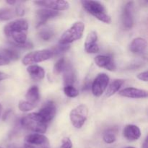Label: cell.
<instances>
[{
	"label": "cell",
	"mask_w": 148,
	"mask_h": 148,
	"mask_svg": "<svg viewBox=\"0 0 148 148\" xmlns=\"http://www.w3.org/2000/svg\"><path fill=\"white\" fill-rule=\"evenodd\" d=\"M28 23L23 18L17 19L7 23L4 27V33L14 46L26 43Z\"/></svg>",
	"instance_id": "obj_1"
},
{
	"label": "cell",
	"mask_w": 148,
	"mask_h": 148,
	"mask_svg": "<svg viewBox=\"0 0 148 148\" xmlns=\"http://www.w3.org/2000/svg\"><path fill=\"white\" fill-rule=\"evenodd\" d=\"M15 12H16V14H17V15L20 16V17L23 16V14H25L24 8H23V7L20 5H19L18 7H16Z\"/></svg>",
	"instance_id": "obj_32"
},
{
	"label": "cell",
	"mask_w": 148,
	"mask_h": 148,
	"mask_svg": "<svg viewBox=\"0 0 148 148\" xmlns=\"http://www.w3.org/2000/svg\"><path fill=\"white\" fill-rule=\"evenodd\" d=\"M25 148H49V147H46V146H36L32 145L25 144Z\"/></svg>",
	"instance_id": "obj_34"
},
{
	"label": "cell",
	"mask_w": 148,
	"mask_h": 148,
	"mask_svg": "<svg viewBox=\"0 0 148 148\" xmlns=\"http://www.w3.org/2000/svg\"><path fill=\"white\" fill-rule=\"evenodd\" d=\"M84 30V23L80 21L76 22L69 29L64 32L59 39V44L69 45L75 40H79L83 35Z\"/></svg>",
	"instance_id": "obj_4"
},
{
	"label": "cell",
	"mask_w": 148,
	"mask_h": 148,
	"mask_svg": "<svg viewBox=\"0 0 148 148\" xmlns=\"http://www.w3.org/2000/svg\"><path fill=\"white\" fill-rule=\"evenodd\" d=\"M66 61L64 58H61L60 59L57 61V62L55 63L54 66H53V71L56 74H60L61 72H62L64 69L65 66H66Z\"/></svg>",
	"instance_id": "obj_28"
},
{
	"label": "cell",
	"mask_w": 148,
	"mask_h": 148,
	"mask_svg": "<svg viewBox=\"0 0 148 148\" xmlns=\"http://www.w3.org/2000/svg\"><path fill=\"white\" fill-rule=\"evenodd\" d=\"M17 15L15 10L9 8L0 9V21H5L12 19L14 16Z\"/></svg>",
	"instance_id": "obj_23"
},
{
	"label": "cell",
	"mask_w": 148,
	"mask_h": 148,
	"mask_svg": "<svg viewBox=\"0 0 148 148\" xmlns=\"http://www.w3.org/2000/svg\"><path fill=\"white\" fill-rule=\"evenodd\" d=\"M109 82V77L105 73H101L95 78L91 85L92 92L95 96L100 97L106 90Z\"/></svg>",
	"instance_id": "obj_7"
},
{
	"label": "cell",
	"mask_w": 148,
	"mask_h": 148,
	"mask_svg": "<svg viewBox=\"0 0 148 148\" xmlns=\"http://www.w3.org/2000/svg\"><path fill=\"white\" fill-rule=\"evenodd\" d=\"M119 95L130 98H145L147 97V91L135 88H127L119 92Z\"/></svg>",
	"instance_id": "obj_14"
},
{
	"label": "cell",
	"mask_w": 148,
	"mask_h": 148,
	"mask_svg": "<svg viewBox=\"0 0 148 148\" xmlns=\"http://www.w3.org/2000/svg\"><path fill=\"white\" fill-rule=\"evenodd\" d=\"M142 148H148L147 145V137H146L144 143H143V146H142Z\"/></svg>",
	"instance_id": "obj_36"
},
{
	"label": "cell",
	"mask_w": 148,
	"mask_h": 148,
	"mask_svg": "<svg viewBox=\"0 0 148 148\" xmlns=\"http://www.w3.org/2000/svg\"><path fill=\"white\" fill-rule=\"evenodd\" d=\"M60 148H72V143L71 140L68 137L64 138L62 140V145H61Z\"/></svg>",
	"instance_id": "obj_30"
},
{
	"label": "cell",
	"mask_w": 148,
	"mask_h": 148,
	"mask_svg": "<svg viewBox=\"0 0 148 148\" xmlns=\"http://www.w3.org/2000/svg\"><path fill=\"white\" fill-rule=\"evenodd\" d=\"M21 125L25 129L32 132L42 134L45 133L47 130V124L41 119L37 113L27 114L21 119Z\"/></svg>",
	"instance_id": "obj_3"
},
{
	"label": "cell",
	"mask_w": 148,
	"mask_h": 148,
	"mask_svg": "<svg viewBox=\"0 0 148 148\" xmlns=\"http://www.w3.org/2000/svg\"><path fill=\"white\" fill-rule=\"evenodd\" d=\"M58 15H59V12L57 11H53L49 9H40L36 12V27H38L43 25L48 20Z\"/></svg>",
	"instance_id": "obj_11"
},
{
	"label": "cell",
	"mask_w": 148,
	"mask_h": 148,
	"mask_svg": "<svg viewBox=\"0 0 148 148\" xmlns=\"http://www.w3.org/2000/svg\"><path fill=\"white\" fill-rule=\"evenodd\" d=\"M123 135L129 141L137 140L141 136V131L137 126L129 124L124 127Z\"/></svg>",
	"instance_id": "obj_17"
},
{
	"label": "cell",
	"mask_w": 148,
	"mask_h": 148,
	"mask_svg": "<svg viewBox=\"0 0 148 148\" xmlns=\"http://www.w3.org/2000/svg\"><path fill=\"white\" fill-rule=\"evenodd\" d=\"M64 81L65 86L66 85H73L76 81V73L73 66L70 63H66L63 72Z\"/></svg>",
	"instance_id": "obj_18"
},
{
	"label": "cell",
	"mask_w": 148,
	"mask_h": 148,
	"mask_svg": "<svg viewBox=\"0 0 148 148\" xmlns=\"http://www.w3.org/2000/svg\"><path fill=\"white\" fill-rule=\"evenodd\" d=\"M1 111H2V106H1V104H0V116H1Z\"/></svg>",
	"instance_id": "obj_38"
},
{
	"label": "cell",
	"mask_w": 148,
	"mask_h": 148,
	"mask_svg": "<svg viewBox=\"0 0 148 148\" xmlns=\"http://www.w3.org/2000/svg\"><path fill=\"white\" fill-rule=\"evenodd\" d=\"M134 5L133 1H129L124 5L122 11V24L126 30H130L134 25Z\"/></svg>",
	"instance_id": "obj_8"
},
{
	"label": "cell",
	"mask_w": 148,
	"mask_h": 148,
	"mask_svg": "<svg viewBox=\"0 0 148 148\" xmlns=\"http://www.w3.org/2000/svg\"><path fill=\"white\" fill-rule=\"evenodd\" d=\"M0 55L4 56L9 61L17 60L20 57L19 53L16 50L12 49H3L0 50Z\"/></svg>",
	"instance_id": "obj_22"
},
{
	"label": "cell",
	"mask_w": 148,
	"mask_h": 148,
	"mask_svg": "<svg viewBox=\"0 0 148 148\" xmlns=\"http://www.w3.org/2000/svg\"><path fill=\"white\" fill-rule=\"evenodd\" d=\"M56 113V107L54 102L51 101H47L40 108L38 112L37 113L39 116L45 123H49L54 118Z\"/></svg>",
	"instance_id": "obj_9"
},
{
	"label": "cell",
	"mask_w": 148,
	"mask_h": 148,
	"mask_svg": "<svg viewBox=\"0 0 148 148\" xmlns=\"http://www.w3.org/2000/svg\"><path fill=\"white\" fill-rule=\"evenodd\" d=\"M26 100L27 102L31 103L33 104H37V102L39 101L40 95H39V89L37 86L33 85L31 86L27 91L25 95Z\"/></svg>",
	"instance_id": "obj_20"
},
{
	"label": "cell",
	"mask_w": 148,
	"mask_h": 148,
	"mask_svg": "<svg viewBox=\"0 0 148 148\" xmlns=\"http://www.w3.org/2000/svg\"><path fill=\"white\" fill-rule=\"evenodd\" d=\"M83 8L89 14L95 17L100 21L103 22L106 24L111 23V18L108 13L106 12V9L103 4L98 1H81Z\"/></svg>",
	"instance_id": "obj_2"
},
{
	"label": "cell",
	"mask_w": 148,
	"mask_h": 148,
	"mask_svg": "<svg viewBox=\"0 0 148 148\" xmlns=\"http://www.w3.org/2000/svg\"><path fill=\"white\" fill-rule=\"evenodd\" d=\"M9 78V75L7 74L4 73V72H0V81L4 80V79Z\"/></svg>",
	"instance_id": "obj_35"
},
{
	"label": "cell",
	"mask_w": 148,
	"mask_h": 148,
	"mask_svg": "<svg viewBox=\"0 0 148 148\" xmlns=\"http://www.w3.org/2000/svg\"><path fill=\"white\" fill-rule=\"evenodd\" d=\"M124 83V80L122 79H116L110 83L106 90V96L111 97L113 95L118 92L123 84Z\"/></svg>",
	"instance_id": "obj_21"
},
{
	"label": "cell",
	"mask_w": 148,
	"mask_h": 148,
	"mask_svg": "<svg viewBox=\"0 0 148 148\" xmlns=\"http://www.w3.org/2000/svg\"><path fill=\"white\" fill-rule=\"evenodd\" d=\"M98 40V35L95 31H92L88 33L86 39H85L84 46L85 50L88 53H95L99 52V46L97 44Z\"/></svg>",
	"instance_id": "obj_12"
},
{
	"label": "cell",
	"mask_w": 148,
	"mask_h": 148,
	"mask_svg": "<svg viewBox=\"0 0 148 148\" xmlns=\"http://www.w3.org/2000/svg\"><path fill=\"white\" fill-rule=\"evenodd\" d=\"M27 71L30 77L35 80H40L45 77L44 69L38 65H30L27 68Z\"/></svg>",
	"instance_id": "obj_19"
},
{
	"label": "cell",
	"mask_w": 148,
	"mask_h": 148,
	"mask_svg": "<svg viewBox=\"0 0 148 148\" xmlns=\"http://www.w3.org/2000/svg\"><path fill=\"white\" fill-rule=\"evenodd\" d=\"M116 140V133L114 130H109L106 132L103 135V141L107 144H111L114 143Z\"/></svg>",
	"instance_id": "obj_25"
},
{
	"label": "cell",
	"mask_w": 148,
	"mask_h": 148,
	"mask_svg": "<svg viewBox=\"0 0 148 148\" xmlns=\"http://www.w3.org/2000/svg\"><path fill=\"white\" fill-rule=\"evenodd\" d=\"M10 61L4 58V56L0 55V66H4V65H7L10 64Z\"/></svg>",
	"instance_id": "obj_33"
},
{
	"label": "cell",
	"mask_w": 148,
	"mask_h": 148,
	"mask_svg": "<svg viewBox=\"0 0 148 148\" xmlns=\"http://www.w3.org/2000/svg\"><path fill=\"white\" fill-rule=\"evenodd\" d=\"M95 63L99 67L106 68L108 71H114L116 69V64L109 56L98 55L95 58Z\"/></svg>",
	"instance_id": "obj_15"
},
{
	"label": "cell",
	"mask_w": 148,
	"mask_h": 148,
	"mask_svg": "<svg viewBox=\"0 0 148 148\" xmlns=\"http://www.w3.org/2000/svg\"><path fill=\"white\" fill-rule=\"evenodd\" d=\"M147 76H148V73L147 71H145V72H141V73L138 74L137 75V77L140 80L144 81V82H147Z\"/></svg>",
	"instance_id": "obj_31"
},
{
	"label": "cell",
	"mask_w": 148,
	"mask_h": 148,
	"mask_svg": "<svg viewBox=\"0 0 148 148\" xmlns=\"http://www.w3.org/2000/svg\"><path fill=\"white\" fill-rule=\"evenodd\" d=\"M53 52L51 49H42V50L35 51L26 54L23 57L22 62L24 65H32L33 64L44 62L53 57Z\"/></svg>",
	"instance_id": "obj_6"
},
{
	"label": "cell",
	"mask_w": 148,
	"mask_h": 148,
	"mask_svg": "<svg viewBox=\"0 0 148 148\" xmlns=\"http://www.w3.org/2000/svg\"><path fill=\"white\" fill-rule=\"evenodd\" d=\"M38 36L42 40H45V41H49L53 36V31L51 29L46 27L39 31Z\"/></svg>",
	"instance_id": "obj_24"
},
{
	"label": "cell",
	"mask_w": 148,
	"mask_h": 148,
	"mask_svg": "<svg viewBox=\"0 0 148 148\" xmlns=\"http://www.w3.org/2000/svg\"><path fill=\"white\" fill-rule=\"evenodd\" d=\"M35 4L40 7H46L49 10L53 11H62V10H68L69 7V4L68 1L64 0H47V1H36Z\"/></svg>",
	"instance_id": "obj_10"
},
{
	"label": "cell",
	"mask_w": 148,
	"mask_h": 148,
	"mask_svg": "<svg viewBox=\"0 0 148 148\" xmlns=\"http://www.w3.org/2000/svg\"><path fill=\"white\" fill-rule=\"evenodd\" d=\"M36 104H33L31 103L27 102V101H21L19 102L18 108L19 109L23 112H26V111H29L33 110V108H36Z\"/></svg>",
	"instance_id": "obj_27"
},
{
	"label": "cell",
	"mask_w": 148,
	"mask_h": 148,
	"mask_svg": "<svg viewBox=\"0 0 148 148\" xmlns=\"http://www.w3.org/2000/svg\"><path fill=\"white\" fill-rule=\"evenodd\" d=\"M125 148H135V147H125Z\"/></svg>",
	"instance_id": "obj_39"
},
{
	"label": "cell",
	"mask_w": 148,
	"mask_h": 148,
	"mask_svg": "<svg viewBox=\"0 0 148 148\" xmlns=\"http://www.w3.org/2000/svg\"><path fill=\"white\" fill-rule=\"evenodd\" d=\"M147 43L144 38H137L132 40L130 46V49L133 53L137 55H143L147 50Z\"/></svg>",
	"instance_id": "obj_16"
},
{
	"label": "cell",
	"mask_w": 148,
	"mask_h": 148,
	"mask_svg": "<svg viewBox=\"0 0 148 148\" xmlns=\"http://www.w3.org/2000/svg\"><path fill=\"white\" fill-rule=\"evenodd\" d=\"M6 2L8 4H10V5H12V4H15L16 1H7Z\"/></svg>",
	"instance_id": "obj_37"
},
{
	"label": "cell",
	"mask_w": 148,
	"mask_h": 148,
	"mask_svg": "<svg viewBox=\"0 0 148 148\" xmlns=\"http://www.w3.org/2000/svg\"><path fill=\"white\" fill-rule=\"evenodd\" d=\"M69 45L59 44L58 45V46L53 47V49H51V51L53 52V55H59L60 54V53H64L65 51L69 50Z\"/></svg>",
	"instance_id": "obj_29"
},
{
	"label": "cell",
	"mask_w": 148,
	"mask_h": 148,
	"mask_svg": "<svg viewBox=\"0 0 148 148\" xmlns=\"http://www.w3.org/2000/svg\"><path fill=\"white\" fill-rule=\"evenodd\" d=\"M64 92L69 98H75L79 95V91L73 85H66L64 88Z\"/></svg>",
	"instance_id": "obj_26"
},
{
	"label": "cell",
	"mask_w": 148,
	"mask_h": 148,
	"mask_svg": "<svg viewBox=\"0 0 148 148\" xmlns=\"http://www.w3.org/2000/svg\"><path fill=\"white\" fill-rule=\"evenodd\" d=\"M0 148H2V147H0Z\"/></svg>",
	"instance_id": "obj_40"
},
{
	"label": "cell",
	"mask_w": 148,
	"mask_h": 148,
	"mask_svg": "<svg viewBox=\"0 0 148 148\" xmlns=\"http://www.w3.org/2000/svg\"><path fill=\"white\" fill-rule=\"evenodd\" d=\"M88 115V108L84 104L77 106L70 111L69 119L72 126L77 129H80L86 121Z\"/></svg>",
	"instance_id": "obj_5"
},
{
	"label": "cell",
	"mask_w": 148,
	"mask_h": 148,
	"mask_svg": "<svg viewBox=\"0 0 148 148\" xmlns=\"http://www.w3.org/2000/svg\"><path fill=\"white\" fill-rule=\"evenodd\" d=\"M25 144L32 145L36 146H46L49 147V142L47 137L42 134H30L26 136L25 138Z\"/></svg>",
	"instance_id": "obj_13"
}]
</instances>
